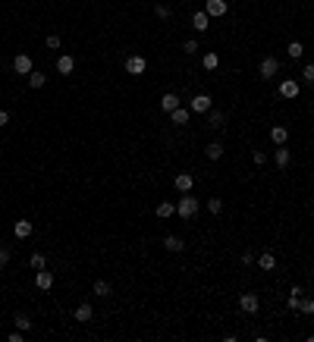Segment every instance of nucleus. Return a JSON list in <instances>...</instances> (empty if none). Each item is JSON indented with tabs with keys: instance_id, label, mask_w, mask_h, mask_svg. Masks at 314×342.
<instances>
[{
	"instance_id": "f257e3e1",
	"label": "nucleus",
	"mask_w": 314,
	"mask_h": 342,
	"mask_svg": "<svg viewBox=\"0 0 314 342\" xmlns=\"http://www.w3.org/2000/svg\"><path fill=\"white\" fill-rule=\"evenodd\" d=\"M198 211H201V201H198L195 195H189V192H185V195H182V201L176 204V214H179L182 220H192Z\"/></svg>"
},
{
	"instance_id": "f03ea898",
	"label": "nucleus",
	"mask_w": 314,
	"mask_h": 342,
	"mask_svg": "<svg viewBox=\"0 0 314 342\" xmlns=\"http://www.w3.org/2000/svg\"><path fill=\"white\" fill-rule=\"evenodd\" d=\"M276 72H280V60H276V57H264V60H261V66H258V76L261 79H273Z\"/></svg>"
},
{
	"instance_id": "7ed1b4c3",
	"label": "nucleus",
	"mask_w": 314,
	"mask_h": 342,
	"mask_svg": "<svg viewBox=\"0 0 314 342\" xmlns=\"http://www.w3.org/2000/svg\"><path fill=\"white\" fill-rule=\"evenodd\" d=\"M239 308H242L245 314H258V308H261L258 295L255 292H242V295H239Z\"/></svg>"
},
{
	"instance_id": "20e7f679",
	"label": "nucleus",
	"mask_w": 314,
	"mask_h": 342,
	"mask_svg": "<svg viewBox=\"0 0 314 342\" xmlns=\"http://www.w3.org/2000/svg\"><path fill=\"white\" fill-rule=\"evenodd\" d=\"M189 110L192 113H207V110H211V94H195L192 104H189Z\"/></svg>"
},
{
	"instance_id": "39448f33",
	"label": "nucleus",
	"mask_w": 314,
	"mask_h": 342,
	"mask_svg": "<svg viewBox=\"0 0 314 342\" xmlns=\"http://www.w3.org/2000/svg\"><path fill=\"white\" fill-rule=\"evenodd\" d=\"M148 69V63H145V57H138V54H132L129 60H126V72H132V76H141V72Z\"/></svg>"
},
{
	"instance_id": "423d86ee",
	"label": "nucleus",
	"mask_w": 314,
	"mask_h": 342,
	"mask_svg": "<svg viewBox=\"0 0 314 342\" xmlns=\"http://www.w3.org/2000/svg\"><path fill=\"white\" fill-rule=\"evenodd\" d=\"M176 107H182V101H179V94H176V91H167V94H163V98H160V110H163V113H173Z\"/></svg>"
},
{
	"instance_id": "0eeeda50",
	"label": "nucleus",
	"mask_w": 314,
	"mask_h": 342,
	"mask_svg": "<svg viewBox=\"0 0 314 342\" xmlns=\"http://www.w3.org/2000/svg\"><path fill=\"white\" fill-rule=\"evenodd\" d=\"M226 10H229L226 0H207V6H204L207 16H226Z\"/></svg>"
},
{
	"instance_id": "6e6552de",
	"label": "nucleus",
	"mask_w": 314,
	"mask_h": 342,
	"mask_svg": "<svg viewBox=\"0 0 314 342\" xmlns=\"http://www.w3.org/2000/svg\"><path fill=\"white\" fill-rule=\"evenodd\" d=\"M72 317H76L79 323H88V321H91V317H94V308H91V304H88V301H82L79 308L72 311Z\"/></svg>"
},
{
	"instance_id": "1a4fd4ad",
	"label": "nucleus",
	"mask_w": 314,
	"mask_h": 342,
	"mask_svg": "<svg viewBox=\"0 0 314 342\" xmlns=\"http://www.w3.org/2000/svg\"><path fill=\"white\" fill-rule=\"evenodd\" d=\"M13 69H16L19 76H28V72H32V57H28V54H19L16 60H13Z\"/></svg>"
},
{
	"instance_id": "9d476101",
	"label": "nucleus",
	"mask_w": 314,
	"mask_h": 342,
	"mask_svg": "<svg viewBox=\"0 0 314 342\" xmlns=\"http://www.w3.org/2000/svg\"><path fill=\"white\" fill-rule=\"evenodd\" d=\"M289 160H292V154L286 151V145H276V151H273V163L283 170V167H289Z\"/></svg>"
},
{
	"instance_id": "9b49d317",
	"label": "nucleus",
	"mask_w": 314,
	"mask_h": 342,
	"mask_svg": "<svg viewBox=\"0 0 314 342\" xmlns=\"http://www.w3.org/2000/svg\"><path fill=\"white\" fill-rule=\"evenodd\" d=\"M35 286H38L41 292H47V289L54 286V273H47V270H38V273H35Z\"/></svg>"
},
{
	"instance_id": "f8f14e48",
	"label": "nucleus",
	"mask_w": 314,
	"mask_h": 342,
	"mask_svg": "<svg viewBox=\"0 0 314 342\" xmlns=\"http://www.w3.org/2000/svg\"><path fill=\"white\" fill-rule=\"evenodd\" d=\"M189 116H192L189 107H176L173 113H170V123H173V126H185V123H189Z\"/></svg>"
},
{
	"instance_id": "ddd939ff",
	"label": "nucleus",
	"mask_w": 314,
	"mask_h": 342,
	"mask_svg": "<svg viewBox=\"0 0 314 342\" xmlns=\"http://www.w3.org/2000/svg\"><path fill=\"white\" fill-rule=\"evenodd\" d=\"M173 185H176V192H182V195H185V192H192V185H195V179H192L189 173H179L176 179H173Z\"/></svg>"
},
{
	"instance_id": "4468645a",
	"label": "nucleus",
	"mask_w": 314,
	"mask_h": 342,
	"mask_svg": "<svg viewBox=\"0 0 314 342\" xmlns=\"http://www.w3.org/2000/svg\"><path fill=\"white\" fill-rule=\"evenodd\" d=\"M72 69H76V60H72L69 54H63V57L57 60V72H60V76H69Z\"/></svg>"
},
{
	"instance_id": "2eb2a0df",
	"label": "nucleus",
	"mask_w": 314,
	"mask_h": 342,
	"mask_svg": "<svg viewBox=\"0 0 314 342\" xmlns=\"http://www.w3.org/2000/svg\"><path fill=\"white\" fill-rule=\"evenodd\" d=\"M280 98H298V82L283 79V85H280Z\"/></svg>"
},
{
	"instance_id": "dca6fc26",
	"label": "nucleus",
	"mask_w": 314,
	"mask_h": 342,
	"mask_svg": "<svg viewBox=\"0 0 314 342\" xmlns=\"http://www.w3.org/2000/svg\"><path fill=\"white\" fill-rule=\"evenodd\" d=\"M207 22H211V16H207L204 10H198L195 16H192V28H195V32H207Z\"/></svg>"
},
{
	"instance_id": "f3484780",
	"label": "nucleus",
	"mask_w": 314,
	"mask_h": 342,
	"mask_svg": "<svg viewBox=\"0 0 314 342\" xmlns=\"http://www.w3.org/2000/svg\"><path fill=\"white\" fill-rule=\"evenodd\" d=\"M13 233H16V239H28L32 235V220H16Z\"/></svg>"
},
{
	"instance_id": "a211bd4d",
	"label": "nucleus",
	"mask_w": 314,
	"mask_h": 342,
	"mask_svg": "<svg viewBox=\"0 0 314 342\" xmlns=\"http://www.w3.org/2000/svg\"><path fill=\"white\" fill-rule=\"evenodd\" d=\"M286 138H289L286 126H273V129H270V141H273V145H286Z\"/></svg>"
},
{
	"instance_id": "6ab92c4d",
	"label": "nucleus",
	"mask_w": 314,
	"mask_h": 342,
	"mask_svg": "<svg viewBox=\"0 0 314 342\" xmlns=\"http://www.w3.org/2000/svg\"><path fill=\"white\" fill-rule=\"evenodd\" d=\"M13 326H16V330H22V333H32V317L19 311V314L13 317Z\"/></svg>"
},
{
	"instance_id": "aec40b11",
	"label": "nucleus",
	"mask_w": 314,
	"mask_h": 342,
	"mask_svg": "<svg viewBox=\"0 0 314 342\" xmlns=\"http://www.w3.org/2000/svg\"><path fill=\"white\" fill-rule=\"evenodd\" d=\"M163 248L167 251H185V242L179 239V235H167V239H163Z\"/></svg>"
},
{
	"instance_id": "412c9836",
	"label": "nucleus",
	"mask_w": 314,
	"mask_h": 342,
	"mask_svg": "<svg viewBox=\"0 0 314 342\" xmlns=\"http://www.w3.org/2000/svg\"><path fill=\"white\" fill-rule=\"evenodd\" d=\"M204 154H207V160H220L223 157V145L220 141H211V145L204 148Z\"/></svg>"
},
{
	"instance_id": "4be33fe9",
	"label": "nucleus",
	"mask_w": 314,
	"mask_h": 342,
	"mask_svg": "<svg viewBox=\"0 0 314 342\" xmlns=\"http://www.w3.org/2000/svg\"><path fill=\"white\" fill-rule=\"evenodd\" d=\"M258 267H261V270H273V267H276V257H273V251H264V255L258 257Z\"/></svg>"
},
{
	"instance_id": "5701e85b",
	"label": "nucleus",
	"mask_w": 314,
	"mask_h": 342,
	"mask_svg": "<svg viewBox=\"0 0 314 342\" xmlns=\"http://www.w3.org/2000/svg\"><path fill=\"white\" fill-rule=\"evenodd\" d=\"M173 214H176V204H170V201H160V204H157V217H160V220L173 217Z\"/></svg>"
},
{
	"instance_id": "b1692460",
	"label": "nucleus",
	"mask_w": 314,
	"mask_h": 342,
	"mask_svg": "<svg viewBox=\"0 0 314 342\" xmlns=\"http://www.w3.org/2000/svg\"><path fill=\"white\" fill-rule=\"evenodd\" d=\"M223 123H226V116H223L220 110H211V116H207V126H211V129H220Z\"/></svg>"
},
{
	"instance_id": "393cba45",
	"label": "nucleus",
	"mask_w": 314,
	"mask_h": 342,
	"mask_svg": "<svg viewBox=\"0 0 314 342\" xmlns=\"http://www.w3.org/2000/svg\"><path fill=\"white\" fill-rule=\"evenodd\" d=\"M201 66H204V69H217V66H220V57H217V54H204V57H201Z\"/></svg>"
},
{
	"instance_id": "a878e982",
	"label": "nucleus",
	"mask_w": 314,
	"mask_h": 342,
	"mask_svg": "<svg viewBox=\"0 0 314 342\" xmlns=\"http://www.w3.org/2000/svg\"><path fill=\"white\" fill-rule=\"evenodd\" d=\"M286 54H289V57H292V60H298V57H302V54H305V47H302V41H292V44H289V47H286Z\"/></svg>"
},
{
	"instance_id": "bb28decb",
	"label": "nucleus",
	"mask_w": 314,
	"mask_h": 342,
	"mask_svg": "<svg viewBox=\"0 0 314 342\" xmlns=\"http://www.w3.org/2000/svg\"><path fill=\"white\" fill-rule=\"evenodd\" d=\"M44 82H47V76H41V72H28V85H32V88H44Z\"/></svg>"
},
{
	"instance_id": "cd10ccee",
	"label": "nucleus",
	"mask_w": 314,
	"mask_h": 342,
	"mask_svg": "<svg viewBox=\"0 0 314 342\" xmlns=\"http://www.w3.org/2000/svg\"><path fill=\"white\" fill-rule=\"evenodd\" d=\"M94 295H101V299H104V295H110V282L98 279V282H94Z\"/></svg>"
},
{
	"instance_id": "c85d7f7f",
	"label": "nucleus",
	"mask_w": 314,
	"mask_h": 342,
	"mask_svg": "<svg viewBox=\"0 0 314 342\" xmlns=\"http://www.w3.org/2000/svg\"><path fill=\"white\" fill-rule=\"evenodd\" d=\"M44 264H47V257H44V255H32V270H35V273L44 270Z\"/></svg>"
},
{
	"instance_id": "c756f323",
	"label": "nucleus",
	"mask_w": 314,
	"mask_h": 342,
	"mask_svg": "<svg viewBox=\"0 0 314 342\" xmlns=\"http://www.w3.org/2000/svg\"><path fill=\"white\" fill-rule=\"evenodd\" d=\"M182 50H185V54H198V41H195V38L182 41Z\"/></svg>"
},
{
	"instance_id": "7c9ffc66",
	"label": "nucleus",
	"mask_w": 314,
	"mask_h": 342,
	"mask_svg": "<svg viewBox=\"0 0 314 342\" xmlns=\"http://www.w3.org/2000/svg\"><path fill=\"white\" fill-rule=\"evenodd\" d=\"M251 160H255V167H264V163H267V154H264V151H251Z\"/></svg>"
},
{
	"instance_id": "2f4dec72",
	"label": "nucleus",
	"mask_w": 314,
	"mask_h": 342,
	"mask_svg": "<svg viewBox=\"0 0 314 342\" xmlns=\"http://www.w3.org/2000/svg\"><path fill=\"white\" fill-rule=\"evenodd\" d=\"M207 211H211V214H220V211H223V201H220V198H211V201H207Z\"/></svg>"
},
{
	"instance_id": "473e14b6",
	"label": "nucleus",
	"mask_w": 314,
	"mask_h": 342,
	"mask_svg": "<svg viewBox=\"0 0 314 342\" xmlns=\"http://www.w3.org/2000/svg\"><path fill=\"white\" fill-rule=\"evenodd\" d=\"M298 311H302V314H314V301H311V299H302Z\"/></svg>"
},
{
	"instance_id": "72a5a7b5",
	"label": "nucleus",
	"mask_w": 314,
	"mask_h": 342,
	"mask_svg": "<svg viewBox=\"0 0 314 342\" xmlns=\"http://www.w3.org/2000/svg\"><path fill=\"white\" fill-rule=\"evenodd\" d=\"M302 79L308 82V85L314 82V63H308V66H305V69H302Z\"/></svg>"
},
{
	"instance_id": "f704fd0d",
	"label": "nucleus",
	"mask_w": 314,
	"mask_h": 342,
	"mask_svg": "<svg viewBox=\"0 0 314 342\" xmlns=\"http://www.w3.org/2000/svg\"><path fill=\"white\" fill-rule=\"evenodd\" d=\"M154 13H157V19H170V6H163V3H157Z\"/></svg>"
},
{
	"instance_id": "c9c22d12",
	"label": "nucleus",
	"mask_w": 314,
	"mask_h": 342,
	"mask_svg": "<svg viewBox=\"0 0 314 342\" xmlns=\"http://www.w3.org/2000/svg\"><path fill=\"white\" fill-rule=\"evenodd\" d=\"M47 47L50 50H60V35H47Z\"/></svg>"
},
{
	"instance_id": "e433bc0d",
	"label": "nucleus",
	"mask_w": 314,
	"mask_h": 342,
	"mask_svg": "<svg viewBox=\"0 0 314 342\" xmlns=\"http://www.w3.org/2000/svg\"><path fill=\"white\" fill-rule=\"evenodd\" d=\"M298 304H302V299H295V295H289V301H286V308H289V311H298Z\"/></svg>"
},
{
	"instance_id": "4c0bfd02",
	"label": "nucleus",
	"mask_w": 314,
	"mask_h": 342,
	"mask_svg": "<svg viewBox=\"0 0 314 342\" xmlns=\"http://www.w3.org/2000/svg\"><path fill=\"white\" fill-rule=\"evenodd\" d=\"M6 261H10V251L0 248V267H6Z\"/></svg>"
},
{
	"instance_id": "58836bf2",
	"label": "nucleus",
	"mask_w": 314,
	"mask_h": 342,
	"mask_svg": "<svg viewBox=\"0 0 314 342\" xmlns=\"http://www.w3.org/2000/svg\"><path fill=\"white\" fill-rule=\"evenodd\" d=\"M6 339H10V342H22V330H13V333H10V336H6Z\"/></svg>"
},
{
	"instance_id": "ea45409f",
	"label": "nucleus",
	"mask_w": 314,
	"mask_h": 342,
	"mask_svg": "<svg viewBox=\"0 0 314 342\" xmlns=\"http://www.w3.org/2000/svg\"><path fill=\"white\" fill-rule=\"evenodd\" d=\"M289 295H295V299H302V295H305V289H302V286H292V289H289Z\"/></svg>"
},
{
	"instance_id": "a19ab883",
	"label": "nucleus",
	"mask_w": 314,
	"mask_h": 342,
	"mask_svg": "<svg viewBox=\"0 0 314 342\" xmlns=\"http://www.w3.org/2000/svg\"><path fill=\"white\" fill-rule=\"evenodd\" d=\"M10 123V113H6V110H0V126H6Z\"/></svg>"
}]
</instances>
